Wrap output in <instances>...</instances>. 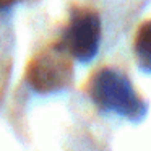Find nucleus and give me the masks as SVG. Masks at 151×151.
I'll return each mask as SVG.
<instances>
[{
    "instance_id": "nucleus-1",
    "label": "nucleus",
    "mask_w": 151,
    "mask_h": 151,
    "mask_svg": "<svg viewBox=\"0 0 151 151\" xmlns=\"http://www.w3.org/2000/svg\"><path fill=\"white\" fill-rule=\"evenodd\" d=\"M88 93L101 111L114 112L130 120H140L146 114V102L117 68L106 67L94 72L88 83Z\"/></svg>"
},
{
    "instance_id": "nucleus-2",
    "label": "nucleus",
    "mask_w": 151,
    "mask_h": 151,
    "mask_svg": "<svg viewBox=\"0 0 151 151\" xmlns=\"http://www.w3.org/2000/svg\"><path fill=\"white\" fill-rule=\"evenodd\" d=\"M73 57L62 42L41 49L26 67V81L36 93H57L65 89L73 80Z\"/></svg>"
},
{
    "instance_id": "nucleus-3",
    "label": "nucleus",
    "mask_w": 151,
    "mask_h": 151,
    "mask_svg": "<svg viewBox=\"0 0 151 151\" xmlns=\"http://www.w3.org/2000/svg\"><path fill=\"white\" fill-rule=\"evenodd\" d=\"M60 42L80 62L94 59L101 44V18L94 10L78 7L72 12Z\"/></svg>"
},
{
    "instance_id": "nucleus-4",
    "label": "nucleus",
    "mask_w": 151,
    "mask_h": 151,
    "mask_svg": "<svg viewBox=\"0 0 151 151\" xmlns=\"http://www.w3.org/2000/svg\"><path fill=\"white\" fill-rule=\"evenodd\" d=\"M133 49L140 68L151 73V20L140 24L135 34Z\"/></svg>"
},
{
    "instance_id": "nucleus-5",
    "label": "nucleus",
    "mask_w": 151,
    "mask_h": 151,
    "mask_svg": "<svg viewBox=\"0 0 151 151\" xmlns=\"http://www.w3.org/2000/svg\"><path fill=\"white\" fill-rule=\"evenodd\" d=\"M18 2H21V0H0V10H7V8L17 5Z\"/></svg>"
}]
</instances>
